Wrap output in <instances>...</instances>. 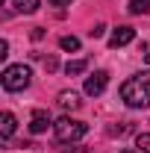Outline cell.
Wrapping results in <instances>:
<instances>
[{
	"mask_svg": "<svg viewBox=\"0 0 150 153\" xmlns=\"http://www.w3.org/2000/svg\"><path fill=\"white\" fill-rule=\"evenodd\" d=\"M30 79H33V71L27 65H6L3 76H0V82H3L6 91H24L30 85Z\"/></svg>",
	"mask_w": 150,
	"mask_h": 153,
	"instance_id": "3957f363",
	"label": "cell"
},
{
	"mask_svg": "<svg viewBox=\"0 0 150 153\" xmlns=\"http://www.w3.org/2000/svg\"><path fill=\"white\" fill-rule=\"evenodd\" d=\"M6 56H9V41L3 38V41H0V59H6Z\"/></svg>",
	"mask_w": 150,
	"mask_h": 153,
	"instance_id": "9a60e30c",
	"label": "cell"
},
{
	"mask_svg": "<svg viewBox=\"0 0 150 153\" xmlns=\"http://www.w3.org/2000/svg\"><path fill=\"white\" fill-rule=\"evenodd\" d=\"M12 6H15L18 12H24V15H33V12H38V0H12Z\"/></svg>",
	"mask_w": 150,
	"mask_h": 153,
	"instance_id": "9c48e42d",
	"label": "cell"
},
{
	"mask_svg": "<svg viewBox=\"0 0 150 153\" xmlns=\"http://www.w3.org/2000/svg\"><path fill=\"white\" fill-rule=\"evenodd\" d=\"M50 6H65V3H71V0H47Z\"/></svg>",
	"mask_w": 150,
	"mask_h": 153,
	"instance_id": "e0dca14e",
	"label": "cell"
},
{
	"mask_svg": "<svg viewBox=\"0 0 150 153\" xmlns=\"http://www.w3.org/2000/svg\"><path fill=\"white\" fill-rule=\"evenodd\" d=\"M132 38H135V30H132V27H118L112 36H109V47H115V50H118V47H127Z\"/></svg>",
	"mask_w": 150,
	"mask_h": 153,
	"instance_id": "8992f818",
	"label": "cell"
},
{
	"mask_svg": "<svg viewBox=\"0 0 150 153\" xmlns=\"http://www.w3.org/2000/svg\"><path fill=\"white\" fill-rule=\"evenodd\" d=\"M121 153H135V150H121Z\"/></svg>",
	"mask_w": 150,
	"mask_h": 153,
	"instance_id": "ac0fdd59",
	"label": "cell"
},
{
	"mask_svg": "<svg viewBox=\"0 0 150 153\" xmlns=\"http://www.w3.org/2000/svg\"><path fill=\"white\" fill-rule=\"evenodd\" d=\"M147 65H150V53H147Z\"/></svg>",
	"mask_w": 150,
	"mask_h": 153,
	"instance_id": "d6986e66",
	"label": "cell"
},
{
	"mask_svg": "<svg viewBox=\"0 0 150 153\" xmlns=\"http://www.w3.org/2000/svg\"><path fill=\"white\" fill-rule=\"evenodd\" d=\"M130 12H132V15L150 12V0H130Z\"/></svg>",
	"mask_w": 150,
	"mask_h": 153,
	"instance_id": "7c38bea8",
	"label": "cell"
},
{
	"mask_svg": "<svg viewBox=\"0 0 150 153\" xmlns=\"http://www.w3.org/2000/svg\"><path fill=\"white\" fill-rule=\"evenodd\" d=\"M59 47L68 50V53H74V50H79V38H76V36H62V38H59Z\"/></svg>",
	"mask_w": 150,
	"mask_h": 153,
	"instance_id": "8fae6325",
	"label": "cell"
},
{
	"mask_svg": "<svg viewBox=\"0 0 150 153\" xmlns=\"http://www.w3.org/2000/svg\"><path fill=\"white\" fill-rule=\"evenodd\" d=\"M85 68H88L85 59H74V62L65 65V74H68V76H76V74H85Z\"/></svg>",
	"mask_w": 150,
	"mask_h": 153,
	"instance_id": "30bf717a",
	"label": "cell"
},
{
	"mask_svg": "<svg viewBox=\"0 0 150 153\" xmlns=\"http://www.w3.org/2000/svg\"><path fill=\"white\" fill-rule=\"evenodd\" d=\"M103 33H106V27H103V24H94L91 30H88V36H91V38H100Z\"/></svg>",
	"mask_w": 150,
	"mask_h": 153,
	"instance_id": "5bb4252c",
	"label": "cell"
},
{
	"mask_svg": "<svg viewBox=\"0 0 150 153\" xmlns=\"http://www.w3.org/2000/svg\"><path fill=\"white\" fill-rule=\"evenodd\" d=\"M44 68H47V71H56V59H53V56L44 59Z\"/></svg>",
	"mask_w": 150,
	"mask_h": 153,
	"instance_id": "2e32d148",
	"label": "cell"
},
{
	"mask_svg": "<svg viewBox=\"0 0 150 153\" xmlns=\"http://www.w3.org/2000/svg\"><path fill=\"white\" fill-rule=\"evenodd\" d=\"M109 85V74L106 71H94L91 76H85V94L88 97H100Z\"/></svg>",
	"mask_w": 150,
	"mask_h": 153,
	"instance_id": "277c9868",
	"label": "cell"
},
{
	"mask_svg": "<svg viewBox=\"0 0 150 153\" xmlns=\"http://www.w3.org/2000/svg\"><path fill=\"white\" fill-rule=\"evenodd\" d=\"M88 133V127L82 124V121H76V118H59L56 124H53V135H56V141L62 144H71V141H79L82 135Z\"/></svg>",
	"mask_w": 150,
	"mask_h": 153,
	"instance_id": "7a4b0ae2",
	"label": "cell"
},
{
	"mask_svg": "<svg viewBox=\"0 0 150 153\" xmlns=\"http://www.w3.org/2000/svg\"><path fill=\"white\" fill-rule=\"evenodd\" d=\"M56 121H50V112H44V109H36L33 112V118H30V133H44L47 127H53Z\"/></svg>",
	"mask_w": 150,
	"mask_h": 153,
	"instance_id": "5b68a950",
	"label": "cell"
},
{
	"mask_svg": "<svg viewBox=\"0 0 150 153\" xmlns=\"http://www.w3.org/2000/svg\"><path fill=\"white\" fill-rule=\"evenodd\" d=\"M15 127H18V121H15V115H12V112H3V115H0V135H3V138H12Z\"/></svg>",
	"mask_w": 150,
	"mask_h": 153,
	"instance_id": "52a82bcc",
	"label": "cell"
},
{
	"mask_svg": "<svg viewBox=\"0 0 150 153\" xmlns=\"http://www.w3.org/2000/svg\"><path fill=\"white\" fill-rule=\"evenodd\" d=\"M59 106L74 112V109H79V106H82V100H79V94H76V91H62V94H59Z\"/></svg>",
	"mask_w": 150,
	"mask_h": 153,
	"instance_id": "ba28073f",
	"label": "cell"
},
{
	"mask_svg": "<svg viewBox=\"0 0 150 153\" xmlns=\"http://www.w3.org/2000/svg\"><path fill=\"white\" fill-rule=\"evenodd\" d=\"M121 100L132 109H147L150 106V71H138L121 85Z\"/></svg>",
	"mask_w": 150,
	"mask_h": 153,
	"instance_id": "6da1fadb",
	"label": "cell"
},
{
	"mask_svg": "<svg viewBox=\"0 0 150 153\" xmlns=\"http://www.w3.org/2000/svg\"><path fill=\"white\" fill-rule=\"evenodd\" d=\"M135 144H138L144 153H150V133H141L138 138H135Z\"/></svg>",
	"mask_w": 150,
	"mask_h": 153,
	"instance_id": "4fadbf2b",
	"label": "cell"
}]
</instances>
